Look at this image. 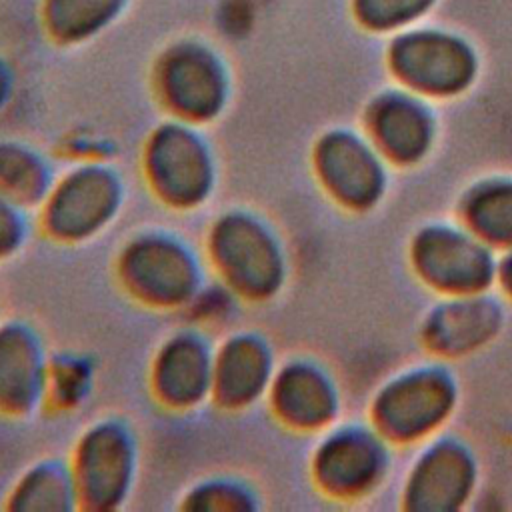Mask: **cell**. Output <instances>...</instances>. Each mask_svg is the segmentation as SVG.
<instances>
[{"mask_svg":"<svg viewBox=\"0 0 512 512\" xmlns=\"http://www.w3.org/2000/svg\"><path fill=\"white\" fill-rule=\"evenodd\" d=\"M398 72L412 84L450 92L460 88L472 70V60L464 46L440 34H412L394 48Z\"/></svg>","mask_w":512,"mask_h":512,"instance_id":"1","label":"cell"},{"mask_svg":"<svg viewBox=\"0 0 512 512\" xmlns=\"http://www.w3.org/2000/svg\"><path fill=\"white\" fill-rule=\"evenodd\" d=\"M446 388L434 378H418L390 390L380 406L382 422L396 434H414L446 408Z\"/></svg>","mask_w":512,"mask_h":512,"instance_id":"2","label":"cell"},{"mask_svg":"<svg viewBox=\"0 0 512 512\" xmlns=\"http://www.w3.org/2000/svg\"><path fill=\"white\" fill-rule=\"evenodd\" d=\"M420 264L432 280L454 288L480 284L486 274L482 252L470 242L446 234H434L422 242Z\"/></svg>","mask_w":512,"mask_h":512,"instance_id":"3","label":"cell"},{"mask_svg":"<svg viewBox=\"0 0 512 512\" xmlns=\"http://www.w3.org/2000/svg\"><path fill=\"white\" fill-rule=\"evenodd\" d=\"M322 164L334 190L348 200H368L378 186V172L372 158L360 144L348 138L330 140L324 148Z\"/></svg>","mask_w":512,"mask_h":512,"instance_id":"4","label":"cell"},{"mask_svg":"<svg viewBox=\"0 0 512 512\" xmlns=\"http://www.w3.org/2000/svg\"><path fill=\"white\" fill-rule=\"evenodd\" d=\"M468 464L456 450H438L422 466L414 482L418 508H450L466 490Z\"/></svg>","mask_w":512,"mask_h":512,"instance_id":"5","label":"cell"},{"mask_svg":"<svg viewBox=\"0 0 512 512\" xmlns=\"http://www.w3.org/2000/svg\"><path fill=\"white\" fill-rule=\"evenodd\" d=\"M376 130L384 146L398 158H410L426 142V120L408 102L390 100L376 114Z\"/></svg>","mask_w":512,"mask_h":512,"instance_id":"6","label":"cell"},{"mask_svg":"<svg viewBox=\"0 0 512 512\" xmlns=\"http://www.w3.org/2000/svg\"><path fill=\"white\" fill-rule=\"evenodd\" d=\"M198 54H184L172 62L168 72V88L172 98L190 112H204L216 96V72Z\"/></svg>","mask_w":512,"mask_h":512,"instance_id":"7","label":"cell"},{"mask_svg":"<svg viewBox=\"0 0 512 512\" xmlns=\"http://www.w3.org/2000/svg\"><path fill=\"white\" fill-rule=\"evenodd\" d=\"M374 468V454L362 440H342L334 444L324 460L322 472L334 488H356L364 484Z\"/></svg>","mask_w":512,"mask_h":512,"instance_id":"8","label":"cell"},{"mask_svg":"<svg viewBox=\"0 0 512 512\" xmlns=\"http://www.w3.org/2000/svg\"><path fill=\"white\" fill-rule=\"evenodd\" d=\"M282 404L286 414L302 422H316L324 418L330 398L322 382L310 372H294L282 386Z\"/></svg>","mask_w":512,"mask_h":512,"instance_id":"9","label":"cell"},{"mask_svg":"<svg viewBox=\"0 0 512 512\" xmlns=\"http://www.w3.org/2000/svg\"><path fill=\"white\" fill-rule=\"evenodd\" d=\"M490 314L480 306H460L448 310L436 324L434 336L446 348H464L488 330Z\"/></svg>","mask_w":512,"mask_h":512,"instance_id":"10","label":"cell"},{"mask_svg":"<svg viewBox=\"0 0 512 512\" xmlns=\"http://www.w3.org/2000/svg\"><path fill=\"white\" fill-rule=\"evenodd\" d=\"M476 226L492 238L512 240V190H494L472 208Z\"/></svg>","mask_w":512,"mask_h":512,"instance_id":"11","label":"cell"},{"mask_svg":"<svg viewBox=\"0 0 512 512\" xmlns=\"http://www.w3.org/2000/svg\"><path fill=\"white\" fill-rule=\"evenodd\" d=\"M112 0H54V26L62 32L88 30L102 16L106 18Z\"/></svg>","mask_w":512,"mask_h":512,"instance_id":"12","label":"cell"},{"mask_svg":"<svg viewBox=\"0 0 512 512\" xmlns=\"http://www.w3.org/2000/svg\"><path fill=\"white\" fill-rule=\"evenodd\" d=\"M430 0H358V14L370 26H394L426 8Z\"/></svg>","mask_w":512,"mask_h":512,"instance_id":"13","label":"cell"},{"mask_svg":"<svg viewBox=\"0 0 512 512\" xmlns=\"http://www.w3.org/2000/svg\"><path fill=\"white\" fill-rule=\"evenodd\" d=\"M510 284H512V266H510Z\"/></svg>","mask_w":512,"mask_h":512,"instance_id":"14","label":"cell"}]
</instances>
